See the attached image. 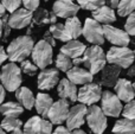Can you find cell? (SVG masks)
<instances>
[{
    "label": "cell",
    "mask_w": 135,
    "mask_h": 134,
    "mask_svg": "<svg viewBox=\"0 0 135 134\" xmlns=\"http://www.w3.org/2000/svg\"><path fill=\"white\" fill-rule=\"evenodd\" d=\"M115 94L120 97V100L123 102H131L135 97L134 84L127 78H120L114 87Z\"/></svg>",
    "instance_id": "d6986e66"
},
{
    "label": "cell",
    "mask_w": 135,
    "mask_h": 134,
    "mask_svg": "<svg viewBox=\"0 0 135 134\" xmlns=\"http://www.w3.org/2000/svg\"><path fill=\"white\" fill-rule=\"evenodd\" d=\"M122 116L135 120V100H132L131 102L126 103V106L123 107V111H122Z\"/></svg>",
    "instance_id": "e575fe53"
},
{
    "label": "cell",
    "mask_w": 135,
    "mask_h": 134,
    "mask_svg": "<svg viewBox=\"0 0 135 134\" xmlns=\"http://www.w3.org/2000/svg\"><path fill=\"white\" fill-rule=\"evenodd\" d=\"M121 66L115 65V64H109L105 65L101 70L100 76H98V84H102L104 87L112 88L115 87L117 81L120 80V74H121Z\"/></svg>",
    "instance_id": "2e32d148"
},
{
    "label": "cell",
    "mask_w": 135,
    "mask_h": 134,
    "mask_svg": "<svg viewBox=\"0 0 135 134\" xmlns=\"http://www.w3.org/2000/svg\"><path fill=\"white\" fill-rule=\"evenodd\" d=\"M0 114H1V113H0Z\"/></svg>",
    "instance_id": "6f0895ef"
},
{
    "label": "cell",
    "mask_w": 135,
    "mask_h": 134,
    "mask_svg": "<svg viewBox=\"0 0 135 134\" xmlns=\"http://www.w3.org/2000/svg\"><path fill=\"white\" fill-rule=\"evenodd\" d=\"M83 65L93 75L100 74L101 70L107 65V54H104L101 45H91L86 47L83 55Z\"/></svg>",
    "instance_id": "7a4b0ae2"
},
{
    "label": "cell",
    "mask_w": 135,
    "mask_h": 134,
    "mask_svg": "<svg viewBox=\"0 0 135 134\" xmlns=\"http://www.w3.org/2000/svg\"><path fill=\"white\" fill-rule=\"evenodd\" d=\"M79 6L78 4H75L71 0H57L52 6V12L59 18H71L78 13Z\"/></svg>",
    "instance_id": "e0dca14e"
},
{
    "label": "cell",
    "mask_w": 135,
    "mask_h": 134,
    "mask_svg": "<svg viewBox=\"0 0 135 134\" xmlns=\"http://www.w3.org/2000/svg\"><path fill=\"white\" fill-rule=\"evenodd\" d=\"M124 30L129 33V36H134L135 37V11L131 16L127 17L126 24H124Z\"/></svg>",
    "instance_id": "d590c367"
},
{
    "label": "cell",
    "mask_w": 135,
    "mask_h": 134,
    "mask_svg": "<svg viewBox=\"0 0 135 134\" xmlns=\"http://www.w3.org/2000/svg\"><path fill=\"white\" fill-rule=\"evenodd\" d=\"M52 104H54V100L50 95L44 94V93H39L36 96V111L40 116H47L49 112L51 109Z\"/></svg>",
    "instance_id": "cb8c5ba5"
},
{
    "label": "cell",
    "mask_w": 135,
    "mask_h": 134,
    "mask_svg": "<svg viewBox=\"0 0 135 134\" xmlns=\"http://www.w3.org/2000/svg\"><path fill=\"white\" fill-rule=\"evenodd\" d=\"M86 122H88L90 131L95 134H103L104 131L107 130V115L102 111V108L96 104H93L88 108Z\"/></svg>",
    "instance_id": "5b68a950"
},
{
    "label": "cell",
    "mask_w": 135,
    "mask_h": 134,
    "mask_svg": "<svg viewBox=\"0 0 135 134\" xmlns=\"http://www.w3.org/2000/svg\"><path fill=\"white\" fill-rule=\"evenodd\" d=\"M85 106L86 104L78 103L70 108L69 115H68V119L65 121L66 127L70 131L78 130L81 126H83L84 121L86 119V113H88V108Z\"/></svg>",
    "instance_id": "7c38bea8"
},
{
    "label": "cell",
    "mask_w": 135,
    "mask_h": 134,
    "mask_svg": "<svg viewBox=\"0 0 135 134\" xmlns=\"http://www.w3.org/2000/svg\"><path fill=\"white\" fill-rule=\"evenodd\" d=\"M93 18L103 25H110L114 21H116V14L114 12V8L104 5V6L93 11Z\"/></svg>",
    "instance_id": "7402d4cb"
},
{
    "label": "cell",
    "mask_w": 135,
    "mask_h": 134,
    "mask_svg": "<svg viewBox=\"0 0 135 134\" xmlns=\"http://www.w3.org/2000/svg\"><path fill=\"white\" fill-rule=\"evenodd\" d=\"M83 36L85 40L93 45H103L105 40L103 25L94 18H86L83 26Z\"/></svg>",
    "instance_id": "52a82bcc"
},
{
    "label": "cell",
    "mask_w": 135,
    "mask_h": 134,
    "mask_svg": "<svg viewBox=\"0 0 135 134\" xmlns=\"http://www.w3.org/2000/svg\"><path fill=\"white\" fill-rule=\"evenodd\" d=\"M57 92H58L61 99L66 100V101L72 102V103L78 101V90H77L76 84L72 83L68 77L59 81Z\"/></svg>",
    "instance_id": "ac0fdd59"
},
{
    "label": "cell",
    "mask_w": 135,
    "mask_h": 134,
    "mask_svg": "<svg viewBox=\"0 0 135 134\" xmlns=\"http://www.w3.org/2000/svg\"><path fill=\"white\" fill-rule=\"evenodd\" d=\"M59 83V71L58 69L50 68L43 69L38 75L37 85L40 90H51Z\"/></svg>",
    "instance_id": "5bb4252c"
},
{
    "label": "cell",
    "mask_w": 135,
    "mask_h": 134,
    "mask_svg": "<svg viewBox=\"0 0 135 134\" xmlns=\"http://www.w3.org/2000/svg\"><path fill=\"white\" fill-rule=\"evenodd\" d=\"M5 88L2 84H0V104H2V102H4L5 100Z\"/></svg>",
    "instance_id": "ee69618b"
},
{
    "label": "cell",
    "mask_w": 135,
    "mask_h": 134,
    "mask_svg": "<svg viewBox=\"0 0 135 134\" xmlns=\"http://www.w3.org/2000/svg\"><path fill=\"white\" fill-rule=\"evenodd\" d=\"M8 58V55H7V51L4 49V46H1L0 45V65H1L2 63H4L6 59Z\"/></svg>",
    "instance_id": "60d3db41"
},
{
    "label": "cell",
    "mask_w": 135,
    "mask_h": 134,
    "mask_svg": "<svg viewBox=\"0 0 135 134\" xmlns=\"http://www.w3.org/2000/svg\"><path fill=\"white\" fill-rule=\"evenodd\" d=\"M104 37L115 46H128L131 43V36L126 30L117 28L113 25H103Z\"/></svg>",
    "instance_id": "30bf717a"
},
{
    "label": "cell",
    "mask_w": 135,
    "mask_h": 134,
    "mask_svg": "<svg viewBox=\"0 0 135 134\" xmlns=\"http://www.w3.org/2000/svg\"><path fill=\"white\" fill-rule=\"evenodd\" d=\"M5 12H6V8H5V6L2 5V2L0 1V19L5 16Z\"/></svg>",
    "instance_id": "bcb514c9"
},
{
    "label": "cell",
    "mask_w": 135,
    "mask_h": 134,
    "mask_svg": "<svg viewBox=\"0 0 135 134\" xmlns=\"http://www.w3.org/2000/svg\"><path fill=\"white\" fill-rule=\"evenodd\" d=\"M69 101L63 99H59L58 101L54 102L51 109L49 112V120L51 121L54 125H62L64 121H66L68 115H69Z\"/></svg>",
    "instance_id": "4fadbf2b"
},
{
    "label": "cell",
    "mask_w": 135,
    "mask_h": 134,
    "mask_svg": "<svg viewBox=\"0 0 135 134\" xmlns=\"http://www.w3.org/2000/svg\"><path fill=\"white\" fill-rule=\"evenodd\" d=\"M135 11V0H120L117 14L120 17H128Z\"/></svg>",
    "instance_id": "f546056e"
},
{
    "label": "cell",
    "mask_w": 135,
    "mask_h": 134,
    "mask_svg": "<svg viewBox=\"0 0 135 134\" xmlns=\"http://www.w3.org/2000/svg\"><path fill=\"white\" fill-rule=\"evenodd\" d=\"M21 68L14 62L7 63L1 69V83L7 92H17L23 82Z\"/></svg>",
    "instance_id": "3957f363"
},
{
    "label": "cell",
    "mask_w": 135,
    "mask_h": 134,
    "mask_svg": "<svg viewBox=\"0 0 135 134\" xmlns=\"http://www.w3.org/2000/svg\"><path fill=\"white\" fill-rule=\"evenodd\" d=\"M24 112V107L19 102H6L0 104V113L5 118H18Z\"/></svg>",
    "instance_id": "484cf974"
},
{
    "label": "cell",
    "mask_w": 135,
    "mask_h": 134,
    "mask_svg": "<svg viewBox=\"0 0 135 134\" xmlns=\"http://www.w3.org/2000/svg\"><path fill=\"white\" fill-rule=\"evenodd\" d=\"M52 134H72V131H70L69 128L64 127V126H58V127L52 132Z\"/></svg>",
    "instance_id": "ab89813d"
},
{
    "label": "cell",
    "mask_w": 135,
    "mask_h": 134,
    "mask_svg": "<svg viewBox=\"0 0 135 134\" xmlns=\"http://www.w3.org/2000/svg\"><path fill=\"white\" fill-rule=\"evenodd\" d=\"M86 50L85 44H83L82 42L77 39H71L69 42H66L63 46L61 47V52L64 55H66L68 57H70L71 59L78 58V57L83 56L84 52Z\"/></svg>",
    "instance_id": "44dd1931"
},
{
    "label": "cell",
    "mask_w": 135,
    "mask_h": 134,
    "mask_svg": "<svg viewBox=\"0 0 135 134\" xmlns=\"http://www.w3.org/2000/svg\"><path fill=\"white\" fill-rule=\"evenodd\" d=\"M55 63H56V68L58 69V70L63 71V73H68V71L72 68L74 61H72L70 57H68L66 55L59 52V54L57 55V57H56Z\"/></svg>",
    "instance_id": "4dcf8cb0"
},
{
    "label": "cell",
    "mask_w": 135,
    "mask_h": 134,
    "mask_svg": "<svg viewBox=\"0 0 135 134\" xmlns=\"http://www.w3.org/2000/svg\"><path fill=\"white\" fill-rule=\"evenodd\" d=\"M43 39L46 40V42L49 43L51 46H56V38L52 36V33L50 32V31H46V32L44 33V36H43Z\"/></svg>",
    "instance_id": "f35d334b"
},
{
    "label": "cell",
    "mask_w": 135,
    "mask_h": 134,
    "mask_svg": "<svg viewBox=\"0 0 135 134\" xmlns=\"http://www.w3.org/2000/svg\"><path fill=\"white\" fill-rule=\"evenodd\" d=\"M77 4L81 6V8L93 12L100 7L104 6L105 0H77Z\"/></svg>",
    "instance_id": "d6a6232c"
},
{
    "label": "cell",
    "mask_w": 135,
    "mask_h": 134,
    "mask_svg": "<svg viewBox=\"0 0 135 134\" xmlns=\"http://www.w3.org/2000/svg\"><path fill=\"white\" fill-rule=\"evenodd\" d=\"M39 2H40V0H23V5L25 6V8L30 9V11H32V12L38 9Z\"/></svg>",
    "instance_id": "74e56055"
},
{
    "label": "cell",
    "mask_w": 135,
    "mask_h": 134,
    "mask_svg": "<svg viewBox=\"0 0 135 134\" xmlns=\"http://www.w3.org/2000/svg\"><path fill=\"white\" fill-rule=\"evenodd\" d=\"M113 133L115 134H135V120L123 118L117 120L113 127Z\"/></svg>",
    "instance_id": "4316f807"
},
{
    "label": "cell",
    "mask_w": 135,
    "mask_h": 134,
    "mask_svg": "<svg viewBox=\"0 0 135 134\" xmlns=\"http://www.w3.org/2000/svg\"><path fill=\"white\" fill-rule=\"evenodd\" d=\"M52 47L46 40L42 39L38 43L35 44L32 51V59L36 63V65L39 69H46V66H49L52 63V56H54V51Z\"/></svg>",
    "instance_id": "8992f818"
},
{
    "label": "cell",
    "mask_w": 135,
    "mask_h": 134,
    "mask_svg": "<svg viewBox=\"0 0 135 134\" xmlns=\"http://www.w3.org/2000/svg\"><path fill=\"white\" fill-rule=\"evenodd\" d=\"M0 134H6V131H5V130H2L1 127H0Z\"/></svg>",
    "instance_id": "681fc988"
},
{
    "label": "cell",
    "mask_w": 135,
    "mask_h": 134,
    "mask_svg": "<svg viewBox=\"0 0 135 134\" xmlns=\"http://www.w3.org/2000/svg\"><path fill=\"white\" fill-rule=\"evenodd\" d=\"M105 1L108 2V5H109L112 8H117L120 0H105Z\"/></svg>",
    "instance_id": "7bdbcfd3"
},
{
    "label": "cell",
    "mask_w": 135,
    "mask_h": 134,
    "mask_svg": "<svg viewBox=\"0 0 135 134\" xmlns=\"http://www.w3.org/2000/svg\"><path fill=\"white\" fill-rule=\"evenodd\" d=\"M57 16L54 12H50L45 8H38L36 13L33 14V20L32 23L37 26H44L47 24H56Z\"/></svg>",
    "instance_id": "d4e9b609"
},
{
    "label": "cell",
    "mask_w": 135,
    "mask_h": 134,
    "mask_svg": "<svg viewBox=\"0 0 135 134\" xmlns=\"http://www.w3.org/2000/svg\"><path fill=\"white\" fill-rule=\"evenodd\" d=\"M122 106V101L116 94L105 90L102 93V99H101V108L107 116H112V118H117L122 114L123 111Z\"/></svg>",
    "instance_id": "ba28073f"
},
{
    "label": "cell",
    "mask_w": 135,
    "mask_h": 134,
    "mask_svg": "<svg viewBox=\"0 0 135 134\" xmlns=\"http://www.w3.org/2000/svg\"><path fill=\"white\" fill-rule=\"evenodd\" d=\"M20 68H21V71H23L24 74H26V75H28V76L36 75L37 70L39 69L37 65H36V63H32V62L28 61V59H25V61L21 62Z\"/></svg>",
    "instance_id": "836d02e7"
},
{
    "label": "cell",
    "mask_w": 135,
    "mask_h": 134,
    "mask_svg": "<svg viewBox=\"0 0 135 134\" xmlns=\"http://www.w3.org/2000/svg\"><path fill=\"white\" fill-rule=\"evenodd\" d=\"M49 31L52 33V36H54L56 39L61 40V42H69V40H71L72 38L70 37V35L68 33L66 28H65V25L64 24H59V23H56V24H52L51 26H50Z\"/></svg>",
    "instance_id": "f1b7e54d"
},
{
    "label": "cell",
    "mask_w": 135,
    "mask_h": 134,
    "mask_svg": "<svg viewBox=\"0 0 135 134\" xmlns=\"http://www.w3.org/2000/svg\"><path fill=\"white\" fill-rule=\"evenodd\" d=\"M113 134H115V133H113Z\"/></svg>",
    "instance_id": "11a10c76"
},
{
    "label": "cell",
    "mask_w": 135,
    "mask_h": 134,
    "mask_svg": "<svg viewBox=\"0 0 135 134\" xmlns=\"http://www.w3.org/2000/svg\"><path fill=\"white\" fill-rule=\"evenodd\" d=\"M133 84H134V89H135V82H134V83H133Z\"/></svg>",
    "instance_id": "f5cc1de1"
},
{
    "label": "cell",
    "mask_w": 135,
    "mask_h": 134,
    "mask_svg": "<svg viewBox=\"0 0 135 134\" xmlns=\"http://www.w3.org/2000/svg\"><path fill=\"white\" fill-rule=\"evenodd\" d=\"M33 20V12L27 8H18L8 17V24L12 28L20 30L28 26Z\"/></svg>",
    "instance_id": "9a60e30c"
},
{
    "label": "cell",
    "mask_w": 135,
    "mask_h": 134,
    "mask_svg": "<svg viewBox=\"0 0 135 134\" xmlns=\"http://www.w3.org/2000/svg\"><path fill=\"white\" fill-rule=\"evenodd\" d=\"M65 28L68 31V33L70 35V37L72 39H77L79 36L83 35V27H82V23L76 16L68 18L65 21Z\"/></svg>",
    "instance_id": "83f0119b"
},
{
    "label": "cell",
    "mask_w": 135,
    "mask_h": 134,
    "mask_svg": "<svg viewBox=\"0 0 135 134\" xmlns=\"http://www.w3.org/2000/svg\"><path fill=\"white\" fill-rule=\"evenodd\" d=\"M52 125L54 123L51 121H47L40 116H32L23 127L25 134H52Z\"/></svg>",
    "instance_id": "8fae6325"
},
{
    "label": "cell",
    "mask_w": 135,
    "mask_h": 134,
    "mask_svg": "<svg viewBox=\"0 0 135 134\" xmlns=\"http://www.w3.org/2000/svg\"><path fill=\"white\" fill-rule=\"evenodd\" d=\"M11 134H25V133H24V131H21V130H17V131H14V132H12Z\"/></svg>",
    "instance_id": "c3c4849f"
},
{
    "label": "cell",
    "mask_w": 135,
    "mask_h": 134,
    "mask_svg": "<svg viewBox=\"0 0 135 134\" xmlns=\"http://www.w3.org/2000/svg\"><path fill=\"white\" fill-rule=\"evenodd\" d=\"M135 52L128 46H112L107 52V62L109 64L121 66L122 69H128L134 64Z\"/></svg>",
    "instance_id": "277c9868"
},
{
    "label": "cell",
    "mask_w": 135,
    "mask_h": 134,
    "mask_svg": "<svg viewBox=\"0 0 135 134\" xmlns=\"http://www.w3.org/2000/svg\"><path fill=\"white\" fill-rule=\"evenodd\" d=\"M21 126H23V122L18 118H5L1 121L0 127L6 132H14L17 130H20Z\"/></svg>",
    "instance_id": "1f68e13d"
},
{
    "label": "cell",
    "mask_w": 135,
    "mask_h": 134,
    "mask_svg": "<svg viewBox=\"0 0 135 134\" xmlns=\"http://www.w3.org/2000/svg\"><path fill=\"white\" fill-rule=\"evenodd\" d=\"M1 2L5 6L6 11L12 13V12L17 11L19 8V6L23 4V0H1Z\"/></svg>",
    "instance_id": "8d00e7d4"
},
{
    "label": "cell",
    "mask_w": 135,
    "mask_h": 134,
    "mask_svg": "<svg viewBox=\"0 0 135 134\" xmlns=\"http://www.w3.org/2000/svg\"><path fill=\"white\" fill-rule=\"evenodd\" d=\"M66 77L71 81L75 84H81L84 85L86 83L93 82L94 80V75L88 70V69H83L78 65H75L70 69L66 73Z\"/></svg>",
    "instance_id": "ffe728a7"
},
{
    "label": "cell",
    "mask_w": 135,
    "mask_h": 134,
    "mask_svg": "<svg viewBox=\"0 0 135 134\" xmlns=\"http://www.w3.org/2000/svg\"><path fill=\"white\" fill-rule=\"evenodd\" d=\"M71 1H74V0H71Z\"/></svg>",
    "instance_id": "db71d44e"
},
{
    "label": "cell",
    "mask_w": 135,
    "mask_h": 134,
    "mask_svg": "<svg viewBox=\"0 0 135 134\" xmlns=\"http://www.w3.org/2000/svg\"><path fill=\"white\" fill-rule=\"evenodd\" d=\"M4 37V21H2V18L0 19V40Z\"/></svg>",
    "instance_id": "f6af8a7d"
},
{
    "label": "cell",
    "mask_w": 135,
    "mask_h": 134,
    "mask_svg": "<svg viewBox=\"0 0 135 134\" xmlns=\"http://www.w3.org/2000/svg\"><path fill=\"white\" fill-rule=\"evenodd\" d=\"M0 81H1V73H0Z\"/></svg>",
    "instance_id": "f907efd6"
},
{
    "label": "cell",
    "mask_w": 135,
    "mask_h": 134,
    "mask_svg": "<svg viewBox=\"0 0 135 134\" xmlns=\"http://www.w3.org/2000/svg\"><path fill=\"white\" fill-rule=\"evenodd\" d=\"M127 76L131 78H135V64H132L128 68V71H127Z\"/></svg>",
    "instance_id": "b9f144b4"
},
{
    "label": "cell",
    "mask_w": 135,
    "mask_h": 134,
    "mask_svg": "<svg viewBox=\"0 0 135 134\" xmlns=\"http://www.w3.org/2000/svg\"><path fill=\"white\" fill-rule=\"evenodd\" d=\"M72 134H86L84 131H82V130H75V131H72Z\"/></svg>",
    "instance_id": "7dc6e473"
},
{
    "label": "cell",
    "mask_w": 135,
    "mask_h": 134,
    "mask_svg": "<svg viewBox=\"0 0 135 134\" xmlns=\"http://www.w3.org/2000/svg\"><path fill=\"white\" fill-rule=\"evenodd\" d=\"M16 97H17L19 103H20L24 108L27 109V111H31L36 104L35 95H33V93L31 92L27 87L19 88V89L16 92Z\"/></svg>",
    "instance_id": "603a6c76"
},
{
    "label": "cell",
    "mask_w": 135,
    "mask_h": 134,
    "mask_svg": "<svg viewBox=\"0 0 135 134\" xmlns=\"http://www.w3.org/2000/svg\"><path fill=\"white\" fill-rule=\"evenodd\" d=\"M102 99V89L97 83H86L78 90V101L86 106H93Z\"/></svg>",
    "instance_id": "9c48e42d"
},
{
    "label": "cell",
    "mask_w": 135,
    "mask_h": 134,
    "mask_svg": "<svg viewBox=\"0 0 135 134\" xmlns=\"http://www.w3.org/2000/svg\"><path fill=\"white\" fill-rule=\"evenodd\" d=\"M134 52H135V50H134Z\"/></svg>",
    "instance_id": "9f6ffc18"
},
{
    "label": "cell",
    "mask_w": 135,
    "mask_h": 134,
    "mask_svg": "<svg viewBox=\"0 0 135 134\" xmlns=\"http://www.w3.org/2000/svg\"><path fill=\"white\" fill-rule=\"evenodd\" d=\"M35 42L28 35L19 36L14 38L7 46V55L8 59L14 63H21L25 61L30 55H32Z\"/></svg>",
    "instance_id": "6da1fadb"
},
{
    "label": "cell",
    "mask_w": 135,
    "mask_h": 134,
    "mask_svg": "<svg viewBox=\"0 0 135 134\" xmlns=\"http://www.w3.org/2000/svg\"><path fill=\"white\" fill-rule=\"evenodd\" d=\"M43 1H45V2H46V1H49V0H43Z\"/></svg>",
    "instance_id": "816d5d0a"
}]
</instances>
